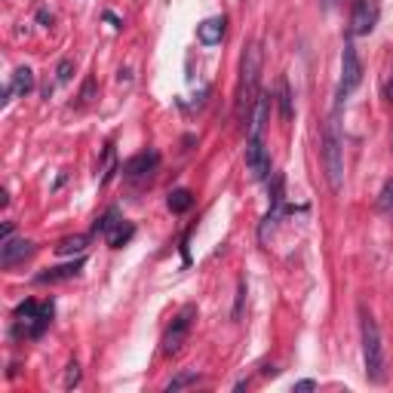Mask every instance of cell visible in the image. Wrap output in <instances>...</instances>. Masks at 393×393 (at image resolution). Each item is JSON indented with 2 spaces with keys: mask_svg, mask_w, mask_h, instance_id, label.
<instances>
[{
  "mask_svg": "<svg viewBox=\"0 0 393 393\" xmlns=\"http://www.w3.org/2000/svg\"><path fill=\"white\" fill-rule=\"evenodd\" d=\"M197 381H200L197 372H181V375H175V378L166 384V393H175V390H181V387H191V384H197Z\"/></svg>",
  "mask_w": 393,
  "mask_h": 393,
  "instance_id": "20",
  "label": "cell"
},
{
  "mask_svg": "<svg viewBox=\"0 0 393 393\" xmlns=\"http://www.w3.org/2000/svg\"><path fill=\"white\" fill-rule=\"evenodd\" d=\"M80 384V363H68V372H65V390H74Z\"/></svg>",
  "mask_w": 393,
  "mask_h": 393,
  "instance_id": "22",
  "label": "cell"
},
{
  "mask_svg": "<svg viewBox=\"0 0 393 393\" xmlns=\"http://www.w3.org/2000/svg\"><path fill=\"white\" fill-rule=\"evenodd\" d=\"M359 335H363V366L366 378L372 384L384 381V344H381V329L372 313L359 311Z\"/></svg>",
  "mask_w": 393,
  "mask_h": 393,
  "instance_id": "4",
  "label": "cell"
},
{
  "mask_svg": "<svg viewBox=\"0 0 393 393\" xmlns=\"http://www.w3.org/2000/svg\"><path fill=\"white\" fill-rule=\"evenodd\" d=\"M194 317H197V307L194 304H184L181 311L172 317L169 329L163 332V344H160L163 357H172V353L181 350V344L188 341V335H191V326H194Z\"/></svg>",
  "mask_w": 393,
  "mask_h": 393,
  "instance_id": "5",
  "label": "cell"
},
{
  "mask_svg": "<svg viewBox=\"0 0 393 393\" xmlns=\"http://www.w3.org/2000/svg\"><path fill=\"white\" fill-rule=\"evenodd\" d=\"M191 206H194V194H191L188 188H175L172 194H169V209H172L175 215H181V212H188Z\"/></svg>",
  "mask_w": 393,
  "mask_h": 393,
  "instance_id": "18",
  "label": "cell"
},
{
  "mask_svg": "<svg viewBox=\"0 0 393 393\" xmlns=\"http://www.w3.org/2000/svg\"><path fill=\"white\" fill-rule=\"evenodd\" d=\"M375 22H378V6L369 3V0H357L350 13V37H366L375 31Z\"/></svg>",
  "mask_w": 393,
  "mask_h": 393,
  "instance_id": "8",
  "label": "cell"
},
{
  "mask_svg": "<svg viewBox=\"0 0 393 393\" xmlns=\"http://www.w3.org/2000/svg\"><path fill=\"white\" fill-rule=\"evenodd\" d=\"M59 83H68V80H71V61H68V59H61L59 61Z\"/></svg>",
  "mask_w": 393,
  "mask_h": 393,
  "instance_id": "23",
  "label": "cell"
},
{
  "mask_svg": "<svg viewBox=\"0 0 393 393\" xmlns=\"http://www.w3.org/2000/svg\"><path fill=\"white\" fill-rule=\"evenodd\" d=\"M378 209L381 212H393V179L384 181V188L378 194Z\"/></svg>",
  "mask_w": 393,
  "mask_h": 393,
  "instance_id": "21",
  "label": "cell"
},
{
  "mask_svg": "<svg viewBox=\"0 0 393 393\" xmlns=\"http://www.w3.org/2000/svg\"><path fill=\"white\" fill-rule=\"evenodd\" d=\"M120 225H123V215H120V209H114V206H111V209H107V212L102 215V218L96 221V234L111 237V234H114V230H117Z\"/></svg>",
  "mask_w": 393,
  "mask_h": 393,
  "instance_id": "17",
  "label": "cell"
},
{
  "mask_svg": "<svg viewBox=\"0 0 393 393\" xmlns=\"http://www.w3.org/2000/svg\"><path fill=\"white\" fill-rule=\"evenodd\" d=\"M52 313H56V304L52 302H22L13 311V335L15 338H40L52 322Z\"/></svg>",
  "mask_w": 393,
  "mask_h": 393,
  "instance_id": "3",
  "label": "cell"
},
{
  "mask_svg": "<svg viewBox=\"0 0 393 393\" xmlns=\"http://www.w3.org/2000/svg\"><path fill=\"white\" fill-rule=\"evenodd\" d=\"M246 169L255 181H265L271 175V154L265 151V142L261 138H249L246 142Z\"/></svg>",
  "mask_w": 393,
  "mask_h": 393,
  "instance_id": "7",
  "label": "cell"
},
{
  "mask_svg": "<svg viewBox=\"0 0 393 393\" xmlns=\"http://www.w3.org/2000/svg\"><path fill=\"white\" fill-rule=\"evenodd\" d=\"M83 265H87V258L77 255L74 261H68V265H59V267H50V271L37 274V283L46 286V283H65V280H74V276H80Z\"/></svg>",
  "mask_w": 393,
  "mask_h": 393,
  "instance_id": "11",
  "label": "cell"
},
{
  "mask_svg": "<svg viewBox=\"0 0 393 393\" xmlns=\"http://www.w3.org/2000/svg\"><path fill=\"white\" fill-rule=\"evenodd\" d=\"M157 163H160L157 151H142L123 163V175H126V179H144V175H151L154 169H157Z\"/></svg>",
  "mask_w": 393,
  "mask_h": 393,
  "instance_id": "10",
  "label": "cell"
},
{
  "mask_svg": "<svg viewBox=\"0 0 393 393\" xmlns=\"http://www.w3.org/2000/svg\"><path fill=\"white\" fill-rule=\"evenodd\" d=\"M225 31H228L225 15H212V19H206L203 25H197V37L203 46H215V43L225 40Z\"/></svg>",
  "mask_w": 393,
  "mask_h": 393,
  "instance_id": "12",
  "label": "cell"
},
{
  "mask_svg": "<svg viewBox=\"0 0 393 393\" xmlns=\"http://www.w3.org/2000/svg\"><path fill=\"white\" fill-rule=\"evenodd\" d=\"M326 3H332V0H326Z\"/></svg>",
  "mask_w": 393,
  "mask_h": 393,
  "instance_id": "30",
  "label": "cell"
},
{
  "mask_svg": "<svg viewBox=\"0 0 393 393\" xmlns=\"http://www.w3.org/2000/svg\"><path fill=\"white\" fill-rule=\"evenodd\" d=\"M10 89L15 92V96L25 98L28 92L34 89V71H31V68H25V65L15 68V71H13V80H10Z\"/></svg>",
  "mask_w": 393,
  "mask_h": 393,
  "instance_id": "15",
  "label": "cell"
},
{
  "mask_svg": "<svg viewBox=\"0 0 393 393\" xmlns=\"http://www.w3.org/2000/svg\"><path fill=\"white\" fill-rule=\"evenodd\" d=\"M359 80H363V61H359V52L357 46H353L350 40L344 43L341 50V96H348V92H353L359 87Z\"/></svg>",
  "mask_w": 393,
  "mask_h": 393,
  "instance_id": "6",
  "label": "cell"
},
{
  "mask_svg": "<svg viewBox=\"0 0 393 393\" xmlns=\"http://www.w3.org/2000/svg\"><path fill=\"white\" fill-rule=\"evenodd\" d=\"M34 255V243L31 240H13V237H6L3 246H0V265L3 267H15L19 261H25Z\"/></svg>",
  "mask_w": 393,
  "mask_h": 393,
  "instance_id": "9",
  "label": "cell"
},
{
  "mask_svg": "<svg viewBox=\"0 0 393 393\" xmlns=\"http://www.w3.org/2000/svg\"><path fill=\"white\" fill-rule=\"evenodd\" d=\"M267 114H271V96H267V92H261L255 107H252V114H249V123H246V126H249V138H261V135H265Z\"/></svg>",
  "mask_w": 393,
  "mask_h": 393,
  "instance_id": "13",
  "label": "cell"
},
{
  "mask_svg": "<svg viewBox=\"0 0 393 393\" xmlns=\"http://www.w3.org/2000/svg\"><path fill=\"white\" fill-rule=\"evenodd\" d=\"M313 387H317V381H298L295 384V390H313Z\"/></svg>",
  "mask_w": 393,
  "mask_h": 393,
  "instance_id": "25",
  "label": "cell"
},
{
  "mask_svg": "<svg viewBox=\"0 0 393 393\" xmlns=\"http://www.w3.org/2000/svg\"><path fill=\"white\" fill-rule=\"evenodd\" d=\"M37 19H40V22H50V25H52V15L46 13V10H40V13H37Z\"/></svg>",
  "mask_w": 393,
  "mask_h": 393,
  "instance_id": "28",
  "label": "cell"
},
{
  "mask_svg": "<svg viewBox=\"0 0 393 393\" xmlns=\"http://www.w3.org/2000/svg\"><path fill=\"white\" fill-rule=\"evenodd\" d=\"M276 105H280L283 123H289L292 117H295V107H292V92H289V80H286V77H280V80H276Z\"/></svg>",
  "mask_w": 393,
  "mask_h": 393,
  "instance_id": "14",
  "label": "cell"
},
{
  "mask_svg": "<svg viewBox=\"0 0 393 393\" xmlns=\"http://www.w3.org/2000/svg\"><path fill=\"white\" fill-rule=\"evenodd\" d=\"M258 80H261V50L252 43V46H246V52L240 59V83H237V102H234L237 120H240L243 126L249 123V114L261 96Z\"/></svg>",
  "mask_w": 393,
  "mask_h": 393,
  "instance_id": "2",
  "label": "cell"
},
{
  "mask_svg": "<svg viewBox=\"0 0 393 393\" xmlns=\"http://www.w3.org/2000/svg\"><path fill=\"white\" fill-rule=\"evenodd\" d=\"M384 96H387L390 102H393V77H390V80H387V89H384Z\"/></svg>",
  "mask_w": 393,
  "mask_h": 393,
  "instance_id": "29",
  "label": "cell"
},
{
  "mask_svg": "<svg viewBox=\"0 0 393 393\" xmlns=\"http://www.w3.org/2000/svg\"><path fill=\"white\" fill-rule=\"evenodd\" d=\"M133 237H135V228L129 225V221H123V225L114 230L111 237H107V246H111V249H123V246L133 240Z\"/></svg>",
  "mask_w": 393,
  "mask_h": 393,
  "instance_id": "19",
  "label": "cell"
},
{
  "mask_svg": "<svg viewBox=\"0 0 393 393\" xmlns=\"http://www.w3.org/2000/svg\"><path fill=\"white\" fill-rule=\"evenodd\" d=\"M92 92H96V80H87V83H83V92H80V102L83 105L92 102Z\"/></svg>",
  "mask_w": 393,
  "mask_h": 393,
  "instance_id": "24",
  "label": "cell"
},
{
  "mask_svg": "<svg viewBox=\"0 0 393 393\" xmlns=\"http://www.w3.org/2000/svg\"><path fill=\"white\" fill-rule=\"evenodd\" d=\"M87 243H89V237L74 234V237H65V240H59L56 252H59V255H83V249H87Z\"/></svg>",
  "mask_w": 393,
  "mask_h": 393,
  "instance_id": "16",
  "label": "cell"
},
{
  "mask_svg": "<svg viewBox=\"0 0 393 393\" xmlns=\"http://www.w3.org/2000/svg\"><path fill=\"white\" fill-rule=\"evenodd\" d=\"M105 19H107V22H111V25H114V28H120V25H123V22H120V19H117V15H114V13H105Z\"/></svg>",
  "mask_w": 393,
  "mask_h": 393,
  "instance_id": "26",
  "label": "cell"
},
{
  "mask_svg": "<svg viewBox=\"0 0 393 393\" xmlns=\"http://www.w3.org/2000/svg\"><path fill=\"white\" fill-rule=\"evenodd\" d=\"M0 237H3V240H6V237H13V225H10V221L3 225V230H0Z\"/></svg>",
  "mask_w": 393,
  "mask_h": 393,
  "instance_id": "27",
  "label": "cell"
},
{
  "mask_svg": "<svg viewBox=\"0 0 393 393\" xmlns=\"http://www.w3.org/2000/svg\"><path fill=\"white\" fill-rule=\"evenodd\" d=\"M341 102L344 96L338 92V102L332 107L326 120V129H322V169H326V181L329 188L341 191L344 184V138H341Z\"/></svg>",
  "mask_w": 393,
  "mask_h": 393,
  "instance_id": "1",
  "label": "cell"
}]
</instances>
